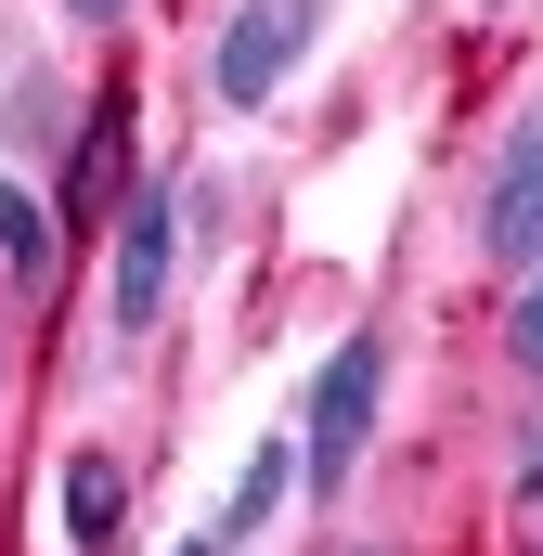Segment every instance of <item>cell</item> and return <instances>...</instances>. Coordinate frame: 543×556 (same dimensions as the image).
Here are the masks:
<instances>
[{"label": "cell", "mask_w": 543, "mask_h": 556, "mask_svg": "<svg viewBox=\"0 0 543 556\" xmlns=\"http://www.w3.org/2000/svg\"><path fill=\"white\" fill-rule=\"evenodd\" d=\"M376 389H389V350H376V337H337L324 376H311V415H298V492H350V479H363Z\"/></svg>", "instance_id": "cell-1"}, {"label": "cell", "mask_w": 543, "mask_h": 556, "mask_svg": "<svg viewBox=\"0 0 543 556\" xmlns=\"http://www.w3.org/2000/svg\"><path fill=\"white\" fill-rule=\"evenodd\" d=\"M168 273H181V194H168V181H130V207H117V273H104V324H117V337H155Z\"/></svg>", "instance_id": "cell-2"}, {"label": "cell", "mask_w": 543, "mask_h": 556, "mask_svg": "<svg viewBox=\"0 0 543 556\" xmlns=\"http://www.w3.org/2000/svg\"><path fill=\"white\" fill-rule=\"evenodd\" d=\"M298 39H311V0H247V13L220 26V52H207V91H220L233 117H260L272 91L298 78Z\"/></svg>", "instance_id": "cell-3"}, {"label": "cell", "mask_w": 543, "mask_h": 556, "mask_svg": "<svg viewBox=\"0 0 543 556\" xmlns=\"http://www.w3.org/2000/svg\"><path fill=\"white\" fill-rule=\"evenodd\" d=\"M479 260L492 273H543V104L505 130V168L479 194Z\"/></svg>", "instance_id": "cell-4"}, {"label": "cell", "mask_w": 543, "mask_h": 556, "mask_svg": "<svg viewBox=\"0 0 543 556\" xmlns=\"http://www.w3.org/2000/svg\"><path fill=\"white\" fill-rule=\"evenodd\" d=\"M91 207H130V91H104V104H91L78 168H65V220H91Z\"/></svg>", "instance_id": "cell-5"}, {"label": "cell", "mask_w": 543, "mask_h": 556, "mask_svg": "<svg viewBox=\"0 0 543 556\" xmlns=\"http://www.w3.org/2000/svg\"><path fill=\"white\" fill-rule=\"evenodd\" d=\"M117 531H130V466L117 453H65V544L117 556Z\"/></svg>", "instance_id": "cell-6"}, {"label": "cell", "mask_w": 543, "mask_h": 556, "mask_svg": "<svg viewBox=\"0 0 543 556\" xmlns=\"http://www.w3.org/2000/svg\"><path fill=\"white\" fill-rule=\"evenodd\" d=\"M0 273L13 285H52V207L26 181H0Z\"/></svg>", "instance_id": "cell-7"}, {"label": "cell", "mask_w": 543, "mask_h": 556, "mask_svg": "<svg viewBox=\"0 0 543 556\" xmlns=\"http://www.w3.org/2000/svg\"><path fill=\"white\" fill-rule=\"evenodd\" d=\"M285 492H298V440H260V453H247V479H233V518H220V531H272V518H285Z\"/></svg>", "instance_id": "cell-8"}, {"label": "cell", "mask_w": 543, "mask_h": 556, "mask_svg": "<svg viewBox=\"0 0 543 556\" xmlns=\"http://www.w3.org/2000/svg\"><path fill=\"white\" fill-rule=\"evenodd\" d=\"M505 350H518V363H531V376H543V273L518 285V311H505Z\"/></svg>", "instance_id": "cell-9"}, {"label": "cell", "mask_w": 543, "mask_h": 556, "mask_svg": "<svg viewBox=\"0 0 543 556\" xmlns=\"http://www.w3.org/2000/svg\"><path fill=\"white\" fill-rule=\"evenodd\" d=\"M52 13H78V26H117V13H130V0H52Z\"/></svg>", "instance_id": "cell-10"}, {"label": "cell", "mask_w": 543, "mask_h": 556, "mask_svg": "<svg viewBox=\"0 0 543 556\" xmlns=\"http://www.w3.org/2000/svg\"><path fill=\"white\" fill-rule=\"evenodd\" d=\"M518 492H531V505H543V427H531V453H518Z\"/></svg>", "instance_id": "cell-11"}, {"label": "cell", "mask_w": 543, "mask_h": 556, "mask_svg": "<svg viewBox=\"0 0 543 556\" xmlns=\"http://www.w3.org/2000/svg\"><path fill=\"white\" fill-rule=\"evenodd\" d=\"M181 556H233V531H194V544H181Z\"/></svg>", "instance_id": "cell-12"}]
</instances>
